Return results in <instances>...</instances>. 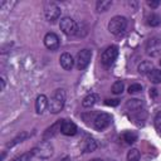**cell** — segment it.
<instances>
[{
  "label": "cell",
  "instance_id": "obj_1",
  "mask_svg": "<svg viewBox=\"0 0 161 161\" xmlns=\"http://www.w3.org/2000/svg\"><path fill=\"white\" fill-rule=\"evenodd\" d=\"M64 104H65V92H64V89L58 88L50 96L49 107L48 108H49L50 113L57 114V113H59L64 108Z\"/></svg>",
  "mask_w": 161,
  "mask_h": 161
},
{
  "label": "cell",
  "instance_id": "obj_2",
  "mask_svg": "<svg viewBox=\"0 0 161 161\" xmlns=\"http://www.w3.org/2000/svg\"><path fill=\"white\" fill-rule=\"evenodd\" d=\"M127 28V19L122 15H116L108 21V30L113 35H121Z\"/></svg>",
  "mask_w": 161,
  "mask_h": 161
},
{
  "label": "cell",
  "instance_id": "obj_3",
  "mask_svg": "<svg viewBox=\"0 0 161 161\" xmlns=\"http://www.w3.org/2000/svg\"><path fill=\"white\" fill-rule=\"evenodd\" d=\"M34 156H38L40 158H49L52 155H53V151H54V147L53 145L49 142V141H42L40 143H38L36 146H34L31 148Z\"/></svg>",
  "mask_w": 161,
  "mask_h": 161
},
{
  "label": "cell",
  "instance_id": "obj_4",
  "mask_svg": "<svg viewBox=\"0 0 161 161\" xmlns=\"http://www.w3.org/2000/svg\"><path fill=\"white\" fill-rule=\"evenodd\" d=\"M59 28H60V30H62L65 35H68V36L78 34V24H77V21H75L74 19H72L70 16H64V18H62V19H60V23H59Z\"/></svg>",
  "mask_w": 161,
  "mask_h": 161
},
{
  "label": "cell",
  "instance_id": "obj_5",
  "mask_svg": "<svg viewBox=\"0 0 161 161\" xmlns=\"http://www.w3.org/2000/svg\"><path fill=\"white\" fill-rule=\"evenodd\" d=\"M117 57H118V47L117 45H109L103 50V53L101 55V63L104 67H109L114 63Z\"/></svg>",
  "mask_w": 161,
  "mask_h": 161
},
{
  "label": "cell",
  "instance_id": "obj_6",
  "mask_svg": "<svg viewBox=\"0 0 161 161\" xmlns=\"http://www.w3.org/2000/svg\"><path fill=\"white\" fill-rule=\"evenodd\" d=\"M60 13H62V10L55 3H53V1L45 3V5H44V16H45L47 21L54 23L55 20L59 19Z\"/></svg>",
  "mask_w": 161,
  "mask_h": 161
},
{
  "label": "cell",
  "instance_id": "obj_7",
  "mask_svg": "<svg viewBox=\"0 0 161 161\" xmlns=\"http://www.w3.org/2000/svg\"><path fill=\"white\" fill-rule=\"evenodd\" d=\"M92 59V50L91 49H82L77 53L75 55V67L79 70H83L88 67V64L91 63Z\"/></svg>",
  "mask_w": 161,
  "mask_h": 161
},
{
  "label": "cell",
  "instance_id": "obj_8",
  "mask_svg": "<svg viewBox=\"0 0 161 161\" xmlns=\"http://www.w3.org/2000/svg\"><path fill=\"white\" fill-rule=\"evenodd\" d=\"M111 122H112V116L109 113L101 112L97 113L96 117L93 118V127L97 131H103L111 125Z\"/></svg>",
  "mask_w": 161,
  "mask_h": 161
},
{
  "label": "cell",
  "instance_id": "obj_9",
  "mask_svg": "<svg viewBox=\"0 0 161 161\" xmlns=\"http://www.w3.org/2000/svg\"><path fill=\"white\" fill-rule=\"evenodd\" d=\"M146 54L148 57H152V58H156L161 54V39L160 38H150L146 43Z\"/></svg>",
  "mask_w": 161,
  "mask_h": 161
},
{
  "label": "cell",
  "instance_id": "obj_10",
  "mask_svg": "<svg viewBox=\"0 0 161 161\" xmlns=\"http://www.w3.org/2000/svg\"><path fill=\"white\" fill-rule=\"evenodd\" d=\"M43 42H44L45 48L49 49V50H52V52H53V50H57V49L59 48V44H60L58 35H57L55 33H53V31L47 33V34L44 35Z\"/></svg>",
  "mask_w": 161,
  "mask_h": 161
},
{
  "label": "cell",
  "instance_id": "obj_11",
  "mask_svg": "<svg viewBox=\"0 0 161 161\" xmlns=\"http://www.w3.org/2000/svg\"><path fill=\"white\" fill-rule=\"evenodd\" d=\"M78 128L77 125L70 121V119H63L62 121V126H60V132L65 136H74L77 133Z\"/></svg>",
  "mask_w": 161,
  "mask_h": 161
},
{
  "label": "cell",
  "instance_id": "obj_12",
  "mask_svg": "<svg viewBox=\"0 0 161 161\" xmlns=\"http://www.w3.org/2000/svg\"><path fill=\"white\" fill-rule=\"evenodd\" d=\"M62 121L63 119H59V121H57L55 123H53L50 127H48L45 131H44V133H43V140L44 141H49L52 137H54L58 132H60V126H62Z\"/></svg>",
  "mask_w": 161,
  "mask_h": 161
},
{
  "label": "cell",
  "instance_id": "obj_13",
  "mask_svg": "<svg viewBox=\"0 0 161 161\" xmlns=\"http://www.w3.org/2000/svg\"><path fill=\"white\" fill-rule=\"evenodd\" d=\"M49 107V99L45 94H39L35 99V112L38 114H42L47 108Z\"/></svg>",
  "mask_w": 161,
  "mask_h": 161
},
{
  "label": "cell",
  "instance_id": "obj_14",
  "mask_svg": "<svg viewBox=\"0 0 161 161\" xmlns=\"http://www.w3.org/2000/svg\"><path fill=\"white\" fill-rule=\"evenodd\" d=\"M59 63H60V67L64 70H70L73 68V65L75 64V60H74V58L72 57L70 53H63L59 58Z\"/></svg>",
  "mask_w": 161,
  "mask_h": 161
},
{
  "label": "cell",
  "instance_id": "obj_15",
  "mask_svg": "<svg viewBox=\"0 0 161 161\" xmlns=\"http://www.w3.org/2000/svg\"><path fill=\"white\" fill-rule=\"evenodd\" d=\"M97 148V142L92 137H87L83 143H82V150L83 152H93Z\"/></svg>",
  "mask_w": 161,
  "mask_h": 161
},
{
  "label": "cell",
  "instance_id": "obj_16",
  "mask_svg": "<svg viewBox=\"0 0 161 161\" xmlns=\"http://www.w3.org/2000/svg\"><path fill=\"white\" fill-rule=\"evenodd\" d=\"M152 69H153V65H152V63H151L150 60H143V62H141V63L138 64V67H137L138 73H140V74H143V75H147Z\"/></svg>",
  "mask_w": 161,
  "mask_h": 161
},
{
  "label": "cell",
  "instance_id": "obj_17",
  "mask_svg": "<svg viewBox=\"0 0 161 161\" xmlns=\"http://www.w3.org/2000/svg\"><path fill=\"white\" fill-rule=\"evenodd\" d=\"M97 101H98V96H97L96 93H89V94H87V96L83 98L82 106L86 107V108H89V107L94 106V104L97 103Z\"/></svg>",
  "mask_w": 161,
  "mask_h": 161
},
{
  "label": "cell",
  "instance_id": "obj_18",
  "mask_svg": "<svg viewBox=\"0 0 161 161\" xmlns=\"http://www.w3.org/2000/svg\"><path fill=\"white\" fill-rule=\"evenodd\" d=\"M29 137V133L28 132H25V131H23V132H20V133H18L10 142H8L6 143V147H14L15 145H18V143H20V142H23L24 140H26Z\"/></svg>",
  "mask_w": 161,
  "mask_h": 161
},
{
  "label": "cell",
  "instance_id": "obj_19",
  "mask_svg": "<svg viewBox=\"0 0 161 161\" xmlns=\"http://www.w3.org/2000/svg\"><path fill=\"white\" fill-rule=\"evenodd\" d=\"M147 77H148V80H150L151 83H153V84L161 83V70H160V69L153 68V69L147 74Z\"/></svg>",
  "mask_w": 161,
  "mask_h": 161
},
{
  "label": "cell",
  "instance_id": "obj_20",
  "mask_svg": "<svg viewBox=\"0 0 161 161\" xmlns=\"http://www.w3.org/2000/svg\"><path fill=\"white\" fill-rule=\"evenodd\" d=\"M111 6H112V0H98L96 4V9L98 13L107 11Z\"/></svg>",
  "mask_w": 161,
  "mask_h": 161
},
{
  "label": "cell",
  "instance_id": "obj_21",
  "mask_svg": "<svg viewBox=\"0 0 161 161\" xmlns=\"http://www.w3.org/2000/svg\"><path fill=\"white\" fill-rule=\"evenodd\" d=\"M147 24H148L150 26H158V25L161 24V18H160L157 14L152 13V14H150V15L147 16Z\"/></svg>",
  "mask_w": 161,
  "mask_h": 161
},
{
  "label": "cell",
  "instance_id": "obj_22",
  "mask_svg": "<svg viewBox=\"0 0 161 161\" xmlns=\"http://www.w3.org/2000/svg\"><path fill=\"white\" fill-rule=\"evenodd\" d=\"M141 153L137 148H131L127 152V161H140Z\"/></svg>",
  "mask_w": 161,
  "mask_h": 161
},
{
  "label": "cell",
  "instance_id": "obj_23",
  "mask_svg": "<svg viewBox=\"0 0 161 161\" xmlns=\"http://www.w3.org/2000/svg\"><path fill=\"white\" fill-rule=\"evenodd\" d=\"M123 140L127 142V143H133L137 141V133L136 132H132V131H127L123 133Z\"/></svg>",
  "mask_w": 161,
  "mask_h": 161
},
{
  "label": "cell",
  "instance_id": "obj_24",
  "mask_svg": "<svg viewBox=\"0 0 161 161\" xmlns=\"http://www.w3.org/2000/svg\"><path fill=\"white\" fill-rule=\"evenodd\" d=\"M125 89V84L122 80H117L112 84V93L113 94H121Z\"/></svg>",
  "mask_w": 161,
  "mask_h": 161
},
{
  "label": "cell",
  "instance_id": "obj_25",
  "mask_svg": "<svg viewBox=\"0 0 161 161\" xmlns=\"http://www.w3.org/2000/svg\"><path fill=\"white\" fill-rule=\"evenodd\" d=\"M34 156V153H33V151L30 150V151H26V152H24V153H21L20 156H16L15 158H13L11 161H30V158Z\"/></svg>",
  "mask_w": 161,
  "mask_h": 161
},
{
  "label": "cell",
  "instance_id": "obj_26",
  "mask_svg": "<svg viewBox=\"0 0 161 161\" xmlns=\"http://www.w3.org/2000/svg\"><path fill=\"white\" fill-rule=\"evenodd\" d=\"M141 91H142V86L138 84V83H133V84H131L128 87V93L130 94H136V93H138Z\"/></svg>",
  "mask_w": 161,
  "mask_h": 161
},
{
  "label": "cell",
  "instance_id": "obj_27",
  "mask_svg": "<svg viewBox=\"0 0 161 161\" xmlns=\"http://www.w3.org/2000/svg\"><path fill=\"white\" fill-rule=\"evenodd\" d=\"M153 125H155V128L161 133V111L156 113V116L153 118Z\"/></svg>",
  "mask_w": 161,
  "mask_h": 161
},
{
  "label": "cell",
  "instance_id": "obj_28",
  "mask_svg": "<svg viewBox=\"0 0 161 161\" xmlns=\"http://www.w3.org/2000/svg\"><path fill=\"white\" fill-rule=\"evenodd\" d=\"M118 103H119L118 99H106L104 101V104H107V106H117Z\"/></svg>",
  "mask_w": 161,
  "mask_h": 161
},
{
  "label": "cell",
  "instance_id": "obj_29",
  "mask_svg": "<svg viewBox=\"0 0 161 161\" xmlns=\"http://www.w3.org/2000/svg\"><path fill=\"white\" fill-rule=\"evenodd\" d=\"M147 4H148V6H151V8H157V6L160 5V1H158V0H156V1H147Z\"/></svg>",
  "mask_w": 161,
  "mask_h": 161
},
{
  "label": "cell",
  "instance_id": "obj_30",
  "mask_svg": "<svg viewBox=\"0 0 161 161\" xmlns=\"http://www.w3.org/2000/svg\"><path fill=\"white\" fill-rule=\"evenodd\" d=\"M0 84H1V91H4V88H5V78L4 77H0Z\"/></svg>",
  "mask_w": 161,
  "mask_h": 161
},
{
  "label": "cell",
  "instance_id": "obj_31",
  "mask_svg": "<svg viewBox=\"0 0 161 161\" xmlns=\"http://www.w3.org/2000/svg\"><path fill=\"white\" fill-rule=\"evenodd\" d=\"M58 161H72V158H70L69 156H65V157H63V158H60V160H58Z\"/></svg>",
  "mask_w": 161,
  "mask_h": 161
},
{
  "label": "cell",
  "instance_id": "obj_32",
  "mask_svg": "<svg viewBox=\"0 0 161 161\" xmlns=\"http://www.w3.org/2000/svg\"><path fill=\"white\" fill-rule=\"evenodd\" d=\"M89 161H104V160H102V158H99V157H96V158H92V160H89Z\"/></svg>",
  "mask_w": 161,
  "mask_h": 161
},
{
  "label": "cell",
  "instance_id": "obj_33",
  "mask_svg": "<svg viewBox=\"0 0 161 161\" xmlns=\"http://www.w3.org/2000/svg\"><path fill=\"white\" fill-rule=\"evenodd\" d=\"M160 65H161V59H160Z\"/></svg>",
  "mask_w": 161,
  "mask_h": 161
}]
</instances>
